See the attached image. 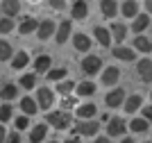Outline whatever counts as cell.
I'll return each mask as SVG.
<instances>
[{
    "mask_svg": "<svg viewBox=\"0 0 152 143\" xmlns=\"http://www.w3.org/2000/svg\"><path fill=\"white\" fill-rule=\"evenodd\" d=\"M70 114L68 111H48L45 114V125H50L55 130H68L70 127Z\"/></svg>",
    "mask_w": 152,
    "mask_h": 143,
    "instance_id": "obj_1",
    "label": "cell"
},
{
    "mask_svg": "<svg viewBox=\"0 0 152 143\" xmlns=\"http://www.w3.org/2000/svg\"><path fill=\"white\" fill-rule=\"evenodd\" d=\"M100 130V123L98 120H82L73 127V134H82V136H95Z\"/></svg>",
    "mask_w": 152,
    "mask_h": 143,
    "instance_id": "obj_2",
    "label": "cell"
},
{
    "mask_svg": "<svg viewBox=\"0 0 152 143\" xmlns=\"http://www.w3.org/2000/svg\"><path fill=\"white\" fill-rule=\"evenodd\" d=\"M55 32H57V25H55V21L45 18V21H41V23H39V27H37V37H39V41H48V39L55 37Z\"/></svg>",
    "mask_w": 152,
    "mask_h": 143,
    "instance_id": "obj_3",
    "label": "cell"
},
{
    "mask_svg": "<svg viewBox=\"0 0 152 143\" xmlns=\"http://www.w3.org/2000/svg\"><path fill=\"white\" fill-rule=\"evenodd\" d=\"M37 105H39V109H50L55 105V93L48 87H41L37 93Z\"/></svg>",
    "mask_w": 152,
    "mask_h": 143,
    "instance_id": "obj_4",
    "label": "cell"
},
{
    "mask_svg": "<svg viewBox=\"0 0 152 143\" xmlns=\"http://www.w3.org/2000/svg\"><path fill=\"white\" fill-rule=\"evenodd\" d=\"M100 66H102V59H100V57H95V55H89V57H84V59H82V70L86 75L100 73Z\"/></svg>",
    "mask_w": 152,
    "mask_h": 143,
    "instance_id": "obj_5",
    "label": "cell"
},
{
    "mask_svg": "<svg viewBox=\"0 0 152 143\" xmlns=\"http://www.w3.org/2000/svg\"><path fill=\"white\" fill-rule=\"evenodd\" d=\"M104 102H107L109 109H118V107L125 102V91H123V89H114V91H109L107 98H104Z\"/></svg>",
    "mask_w": 152,
    "mask_h": 143,
    "instance_id": "obj_6",
    "label": "cell"
},
{
    "mask_svg": "<svg viewBox=\"0 0 152 143\" xmlns=\"http://www.w3.org/2000/svg\"><path fill=\"white\" fill-rule=\"evenodd\" d=\"M125 130H127V123L123 118H109V125H107V134L109 136H123L125 134Z\"/></svg>",
    "mask_w": 152,
    "mask_h": 143,
    "instance_id": "obj_7",
    "label": "cell"
},
{
    "mask_svg": "<svg viewBox=\"0 0 152 143\" xmlns=\"http://www.w3.org/2000/svg\"><path fill=\"white\" fill-rule=\"evenodd\" d=\"M136 75L143 82H152V59H141L136 64Z\"/></svg>",
    "mask_w": 152,
    "mask_h": 143,
    "instance_id": "obj_8",
    "label": "cell"
},
{
    "mask_svg": "<svg viewBox=\"0 0 152 143\" xmlns=\"http://www.w3.org/2000/svg\"><path fill=\"white\" fill-rule=\"evenodd\" d=\"M70 30H73L70 21H61V23H59V27H57V32H55V41H57L59 45H64V43L70 39Z\"/></svg>",
    "mask_w": 152,
    "mask_h": 143,
    "instance_id": "obj_9",
    "label": "cell"
},
{
    "mask_svg": "<svg viewBox=\"0 0 152 143\" xmlns=\"http://www.w3.org/2000/svg\"><path fill=\"white\" fill-rule=\"evenodd\" d=\"M118 80H121V68L118 66H107L102 70V84L111 87V84H118Z\"/></svg>",
    "mask_w": 152,
    "mask_h": 143,
    "instance_id": "obj_10",
    "label": "cell"
},
{
    "mask_svg": "<svg viewBox=\"0 0 152 143\" xmlns=\"http://www.w3.org/2000/svg\"><path fill=\"white\" fill-rule=\"evenodd\" d=\"M111 55L116 59H121V62H132L134 57H136V50L127 48V45H116V48H111Z\"/></svg>",
    "mask_w": 152,
    "mask_h": 143,
    "instance_id": "obj_11",
    "label": "cell"
},
{
    "mask_svg": "<svg viewBox=\"0 0 152 143\" xmlns=\"http://www.w3.org/2000/svg\"><path fill=\"white\" fill-rule=\"evenodd\" d=\"M93 37H95V41H98L102 48H109V45H111V34H109V30L102 27V25H95L93 27Z\"/></svg>",
    "mask_w": 152,
    "mask_h": 143,
    "instance_id": "obj_12",
    "label": "cell"
},
{
    "mask_svg": "<svg viewBox=\"0 0 152 143\" xmlns=\"http://www.w3.org/2000/svg\"><path fill=\"white\" fill-rule=\"evenodd\" d=\"M109 34L114 37L116 45H121L123 41H125V37H127V25H125V23H111V27H109Z\"/></svg>",
    "mask_w": 152,
    "mask_h": 143,
    "instance_id": "obj_13",
    "label": "cell"
},
{
    "mask_svg": "<svg viewBox=\"0 0 152 143\" xmlns=\"http://www.w3.org/2000/svg\"><path fill=\"white\" fill-rule=\"evenodd\" d=\"M0 12L5 14L7 18H14V16L20 12V2L18 0H2V2H0Z\"/></svg>",
    "mask_w": 152,
    "mask_h": 143,
    "instance_id": "obj_14",
    "label": "cell"
},
{
    "mask_svg": "<svg viewBox=\"0 0 152 143\" xmlns=\"http://www.w3.org/2000/svg\"><path fill=\"white\" fill-rule=\"evenodd\" d=\"M73 48L77 52H86V50H91V39L82 32H77V34H73Z\"/></svg>",
    "mask_w": 152,
    "mask_h": 143,
    "instance_id": "obj_15",
    "label": "cell"
},
{
    "mask_svg": "<svg viewBox=\"0 0 152 143\" xmlns=\"http://www.w3.org/2000/svg\"><path fill=\"white\" fill-rule=\"evenodd\" d=\"M100 12L104 18H114L118 14V2L116 0H100Z\"/></svg>",
    "mask_w": 152,
    "mask_h": 143,
    "instance_id": "obj_16",
    "label": "cell"
},
{
    "mask_svg": "<svg viewBox=\"0 0 152 143\" xmlns=\"http://www.w3.org/2000/svg\"><path fill=\"white\" fill-rule=\"evenodd\" d=\"M121 14L125 18H136L139 16V2L136 0H125L121 5Z\"/></svg>",
    "mask_w": 152,
    "mask_h": 143,
    "instance_id": "obj_17",
    "label": "cell"
},
{
    "mask_svg": "<svg viewBox=\"0 0 152 143\" xmlns=\"http://www.w3.org/2000/svg\"><path fill=\"white\" fill-rule=\"evenodd\" d=\"M73 18H77V21L89 18V5H86V0H75V5H73Z\"/></svg>",
    "mask_w": 152,
    "mask_h": 143,
    "instance_id": "obj_18",
    "label": "cell"
},
{
    "mask_svg": "<svg viewBox=\"0 0 152 143\" xmlns=\"http://www.w3.org/2000/svg\"><path fill=\"white\" fill-rule=\"evenodd\" d=\"M132 48L134 50H139V52H150L152 50V41L148 37H143V34H136V37H134V43H132Z\"/></svg>",
    "mask_w": 152,
    "mask_h": 143,
    "instance_id": "obj_19",
    "label": "cell"
},
{
    "mask_svg": "<svg viewBox=\"0 0 152 143\" xmlns=\"http://www.w3.org/2000/svg\"><path fill=\"white\" fill-rule=\"evenodd\" d=\"M95 111H98V109H95V105H93V102H84V105H80V107L75 109L77 118H82V120L93 118V116H95Z\"/></svg>",
    "mask_w": 152,
    "mask_h": 143,
    "instance_id": "obj_20",
    "label": "cell"
},
{
    "mask_svg": "<svg viewBox=\"0 0 152 143\" xmlns=\"http://www.w3.org/2000/svg\"><path fill=\"white\" fill-rule=\"evenodd\" d=\"M134 23H132V30H134V34H141L143 30H148V25H150V14H139L136 18H132Z\"/></svg>",
    "mask_w": 152,
    "mask_h": 143,
    "instance_id": "obj_21",
    "label": "cell"
},
{
    "mask_svg": "<svg viewBox=\"0 0 152 143\" xmlns=\"http://www.w3.org/2000/svg\"><path fill=\"white\" fill-rule=\"evenodd\" d=\"M27 64H30V55H27L25 50H20V52H16V55L12 57V68H14V70L25 68Z\"/></svg>",
    "mask_w": 152,
    "mask_h": 143,
    "instance_id": "obj_22",
    "label": "cell"
},
{
    "mask_svg": "<svg viewBox=\"0 0 152 143\" xmlns=\"http://www.w3.org/2000/svg\"><path fill=\"white\" fill-rule=\"evenodd\" d=\"M20 109H23V114H25V116H34V114L39 111V105H37V100H34V98L25 95V98L20 100Z\"/></svg>",
    "mask_w": 152,
    "mask_h": 143,
    "instance_id": "obj_23",
    "label": "cell"
},
{
    "mask_svg": "<svg viewBox=\"0 0 152 143\" xmlns=\"http://www.w3.org/2000/svg\"><path fill=\"white\" fill-rule=\"evenodd\" d=\"M45 136H48V125H45V123L37 125V127H32V132H30V141H32V143H41Z\"/></svg>",
    "mask_w": 152,
    "mask_h": 143,
    "instance_id": "obj_24",
    "label": "cell"
},
{
    "mask_svg": "<svg viewBox=\"0 0 152 143\" xmlns=\"http://www.w3.org/2000/svg\"><path fill=\"white\" fill-rule=\"evenodd\" d=\"M141 102H143V98H141L139 93H134V95H129V98H125V102H123V109H125L127 114H134V111L141 107Z\"/></svg>",
    "mask_w": 152,
    "mask_h": 143,
    "instance_id": "obj_25",
    "label": "cell"
},
{
    "mask_svg": "<svg viewBox=\"0 0 152 143\" xmlns=\"http://www.w3.org/2000/svg\"><path fill=\"white\" fill-rule=\"evenodd\" d=\"M50 64H52V59L48 55H39L37 59H34V70H37V73H48V70H50Z\"/></svg>",
    "mask_w": 152,
    "mask_h": 143,
    "instance_id": "obj_26",
    "label": "cell"
},
{
    "mask_svg": "<svg viewBox=\"0 0 152 143\" xmlns=\"http://www.w3.org/2000/svg\"><path fill=\"white\" fill-rule=\"evenodd\" d=\"M37 27H39V23L34 18H23L20 21V25H18V34H32V32H37Z\"/></svg>",
    "mask_w": 152,
    "mask_h": 143,
    "instance_id": "obj_27",
    "label": "cell"
},
{
    "mask_svg": "<svg viewBox=\"0 0 152 143\" xmlns=\"http://www.w3.org/2000/svg\"><path fill=\"white\" fill-rule=\"evenodd\" d=\"M148 127H150V123H148L145 118H134V120H129V130L136 132V134H143V132H148Z\"/></svg>",
    "mask_w": 152,
    "mask_h": 143,
    "instance_id": "obj_28",
    "label": "cell"
},
{
    "mask_svg": "<svg viewBox=\"0 0 152 143\" xmlns=\"http://www.w3.org/2000/svg\"><path fill=\"white\" fill-rule=\"evenodd\" d=\"M14 57V48L9 41H5V39H0V62H7V59H12Z\"/></svg>",
    "mask_w": 152,
    "mask_h": 143,
    "instance_id": "obj_29",
    "label": "cell"
},
{
    "mask_svg": "<svg viewBox=\"0 0 152 143\" xmlns=\"http://www.w3.org/2000/svg\"><path fill=\"white\" fill-rule=\"evenodd\" d=\"M16 95H18V89H16V84H5V87H2V91H0V98L5 100V102L14 100Z\"/></svg>",
    "mask_w": 152,
    "mask_h": 143,
    "instance_id": "obj_30",
    "label": "cell"
},
{
    "mask_svg": "<svg viewBox=\"0 0 152 143\" xmlns=\"http://www.w3.org/2000/svg\"><path fill=\"white\" fill-rule=\"evenodd\" d=\"M77 95L82 98V95H93L95 93V82H82V84H77Z\"/></svg>",
    "mask_w": 152,
    "mask_h": 143,
    "instance_id": "obj_31",
    "label": "cell"
},
{
    "mask_svg": "<svg viewBox=\"0 0 152 143\" xmlns=\"http://www.w3.org/2000/svg\"><path fill=\"white\" fill-rule=\"evenodd\" d=\"M18 84H20L23 89H27V91H30V89L37 87V75H34V73H25V75H20V82H18Z\"/></svg>",
    "mask_w": 152,
    "mask_h": 143,
    "instance_id": "obj_32",
    "label": "cell"
},
{
    "mask_svg": "<svg viewBox=\"0 0 152 143\" xmlns=\"http://www.w3.org/2000/svg\"><path fill=\"white\" fill-rule=\"evenodd\" d=\"M45 75H48V80H52V82H61V80H66V68H50Z\"/></svg>",
    "mask_w": 152,
    "mask_h": 143,
    "instance_id": "obj_33",
    "label": "cell"
},
{
    "mask_svg": "<svg viewBox=\"0 0 152 143\" xmlns=\"http://www.w3.org/2000/svg\"><path fill=\"white\" fill-rule=\"evenodd\" d=\"M14 116V109L9 102H5V105H0V123H7V120H12Z\"/></svg>",
    "mask_w": 152,
    "mask_h": 143,
    "instance_id": "obj_34",
    "label": "cell"
},
{
    "mask_svg": "<svg viewBox=\"0 0 152 143\" xmlns=\"http://www.w3.org/2000/svg\"><path fill=\"white\" fill-rule=\"evenodd\" d=\"M75 89V82H70V80H61L57 84V93H61V95H68L70 91Z\"/></svg>",
    "mask_w": 152,
    "mask_h": 143,
    "instance_id": "obj_35",
    "label": "cell"
},
{
    "mask_svg": "<svg viewBox=\"0 0 152 143\" xmlns=\"http://www.w3.org/2000/svg\"><path fill=\"white\" fill-rule=\"evenodd\" d=\"M12 30H16V25H14V18H0V34H9Z\"/></svg>",
    "mask_w": 152,
    "mask_h": 143,
    "instance_id": "obj_36",
    "label": "cell"
},
{
    "mask_svg": "<svg viewBox=\"0 0 152 143\" xmlns=\"http://www.w3.org/2000/svg\"><path fill=\"white\" fill-rule=\"evenodd\" d=\"M75 105H77V100H75V98H70V95H64V100H61V111H68V109H73Z\"/></svg>",
    "mask_w": 152,
    "mask_h": 143,
    "instance_id": "obj_37",
    "label": "cell"
},
{
    "mask_svg": "<svg viewBox=\"0 0 152 143\" xmlns=\"http://www.w3.org/2000/svg\"><path fill=\"white\" fill-rule=\"evenodd\" d=\"M27 125H30V120H27V116H25V114L16 118V130H25Z\"/></svg>",
    "mask_w": 152,
    "mask_h": 143,
    "instance_id": "obj_38",
    "label": "cell"
},
{
    "mask_svg": "<svg viewBox=\"0 0 152 143\" xmlns=\"http://www.w3.org/2000/svg\"><path fill=\"white\" fill-rule=\"evenodd\" d=\"M48 2H50L52 9H64L66 7V0H48Z\"/></svg>",
    "mask_w": 152,
    "mask_h": 143,
    "instance_id": "obj_39",
    "label": "cell"
},
{
    "mask_svg": "<svg viewBox=\"0 0 152 143\" xmlns=\"http://www.w3.org/2000/svg\"><path fill=\"white\" fill-rule=\"evenodd\" d=\"M5 143H20V136H18V132H12L9 136L5 139Z\"/></svg>",
    "mask_w": 152,
    "mask_h": 143,
    "instance_id": "obj_40",
    "label": "cell"
},
{
    "mask_svg": "<svg viewBox=\"0 0 152 143\" xmlns=\"http://www.w3.org/2000/svg\"><path fill=\"white\" fill-rule=\"evenodd\" d=\"M143 118H145L148 123L152 125V105H150V107H145V109H143Z\"/></svg>",
    "mask_w": 152,
    "mask_h": 143,
    "instance_id": "obj_41",
    "label": "cell"
},
{
    "mask_svg": "<svg viewBox=\"0 0 152 143\" xmlns=\"http://www.w3.org/2000/svg\"><path fill=\"white\" fill-rule=\"evenodd\" d=\"M5 139H7V132L2 127V123H0V143H5Z\"/></svg>",
    "mask_w": 152,
    "mask_h": 143,
    "instance_id": "obj_42",
    "label": "cell"
},
{
    "mask_svg": "<svg viewBox=\"0 0 152 143\" xmlns=\"http://www.w3.org/2000/svg\"><path fill=\"white\" fill-rule=\"evenodd\" d=\"M93 143H111V139H107V136H98Z\"/></svg>",
    "mask_w": 152,
    "mask_h": 143,
    "instance_id": "obj_43",
    "label": "cell"
},
{
    "mask_svg": "<svg viewBox=\"0 0 152 143\" xmlns=\"http://www.w3.org/2000/svg\"><path fill=\"white\" fill-rule=\"evenodd\" d=\"M145 12L152 14V0H145Z\"/></svg>",
    "mask_w": 152,
    "mask_h": 143,
    "instance_id": "obj_44",
    "label": "cell"
},
{
    "mask_svg": "<svg viewBox=\"0 0 152 143\" xmlns=\"http://www.w3.org/2000/svg\"><path fill=\"white\" fill-rule=\"evenodd\" d=\"M66 143H82V141H80L77 136H73V139H66Z\"/></svg>",
    "mask_w": 152,
    "mask_h": 143,
    "instance_id": "obj_45",
    "label": "cell"
},
{
    "mask_svg": "<svg viewBox=\"0 0 152 143\" xmlns=\"http://www.w3.org/2000/svg\"><path fill=\"white\" fill-rule=\"evenodd\" d=\"M121 143H134V141H132V139H123Z\"/></svg>",
    "mask_w": 152,
    "mask_h": 143,
    "instance_id": "obj_46",
    "label": "cell"
},
{
    "mask_svg": "<svg viewBox=\"0 0 152 143\" xmlns=\"http://www.w3.org/2000/svg\"><path fill=\"white\" fill-rule=\"evenodd\" d=\"M150 100H152V91H150Z\"/></svg>",
    "mask_w": 152,
    "mask_h": 143,
    "instance_id": "obj_47",
    "label": "cell"
},
{
    "mask_svg": "<svg viewBox=\"0 0 152 143\" xmlns=\"http://www.w3.org/2000/svg\"><path fill=\"white\" fill-rule=\"evenodd\" d=\"M50 143H57V141H50Z\"/></svg>",
    "mask_w": 152,
    "mask_h": 143,
    "instance_id": "obj_48",
    "label": "cell"
},
{
    "mask_svg": "<svg viewBox=\"0 0 152 143\" xmlns=\"http://www.w3.org/2000/svg\"><path fill=\"white\" fill-rule=\"evenodd\" d=\"M145 143H152V141H145Z\"/></svg>",
    "mask_w": 152,
    "mask_h": 143,
    "instance_id": "obj_49",
    "label": "cell"
},
{
    "mask_svg": "<svg viewBox=\"0 0 152 143\" xmlns=\"http://www.w3.org/2000/svg\"><path fill=\"white\" fill-rule=\"evenodd\" d=\"M34 2H37V0H34Z\"/></svg>",
    "mask_w": 152,
    "mask_h": 143,
    "instance_id": "obj_50",
    "label": "cell"
}]
</instances>
